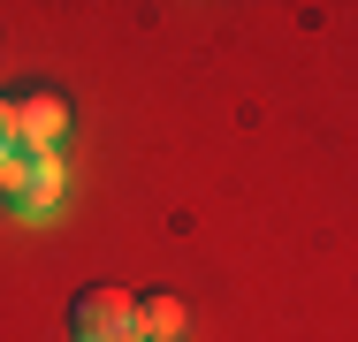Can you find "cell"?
I'll return each mask as SVG.
<instances>
[{
	"label": "cell",
	"mask_w": 358,
	"mask_h": 342,
	"mask_svg": "<svg viewBox=\"0 0 358 342\" xmlns=\"http://www.w3.org/2000/svg\"><path fill=\"white\" fill-rule=\"evenodd\" d=\"M183 297H168V289H152V297H138V335L145 342H183Z\"/></svg>",
	"instance_id": "obj_4"
},
{
	"label": "cell",
	"mask_w": 358,
	"mask_h": 342,
	"mask_svg": "<svg viewBox=\"0 0 358 342\" xmlns=\"http://www.w3.org/2000/svg\"><path fill=\"white\" fill-rule=\"evenodd\" d=\"M8 205L23 213V221H46L54 205H62V152H31V160H15V191Z\"/></svg>",
	"instance_id": "obj_3"
},
{
	"label": "cell",
	"mask_w": 358,
	"mask_h": 342,
	"mask_svg": "<svg viewBox=\"0 0 358 342\" xmlns=\"http://www.w3.org/2000/svg\"><path fill=\"white\" fill-rule=\"evenodd\" d=\"M69 342H145L138 335V297L115 281H92L69 297Z\"/></svg>",
	"instance_id": "obj_1"
},
{
	"label": "cell",
	"mask_w": 358,
	"mask_h": 342,
	"mask_svg": "<svg viewBox=\"0 0 358 342\" xmlns=\"http://www.w3.org/2000/svg\"><path fill=\"white\" fill-rule=\"evenodd\" d=\"M0 152H8V99H0Z\"/></svg>",
	"instance_id": "obj_6"
},
{
	"label": "cell",
	"mask_w": 358,
	"mask_h": 342,
	"mask_svg": "<svg viewBox=\"0 0 358 342\" xmlns=\"http://www.w3.org/2000/svg\"><path fill=\"white\" fill-rule=\"evenodd\" d=\"M62 137H69V99H62V91L31 84V91L8 99V152H15V160H31V152H62Z\"/></svg>",
	"instance_id": "obj_2"
},
{
	"label": "cell",
	"mask_w": 358,
	"mask_h": 342,
	"mask_svg": "<svg viewBox=\"0 0 358 342\" xmlns=\"http://www.w3.org/2000/svg\"><path fill=\"white\" fill-rule=\"evenodd\" d=\"M8 191H15V152H0V205H8Z\"/></svg>",
	"instance_id": "obj_5"
}]
</instances>
